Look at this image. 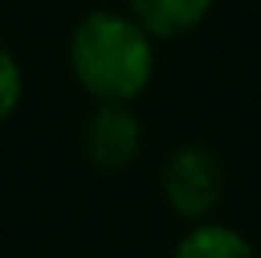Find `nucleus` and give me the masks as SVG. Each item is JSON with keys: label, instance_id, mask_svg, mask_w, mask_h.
<instances>
[{"label": "nucleus", "instance_id": "1", "mask_svg": "<svg viewBox=\"0 0 261 258\" xmlns=\"http://www.w3.org/2000/svg\"><path fill=\"white\" fill-rule=\"evenodd\" d=\"M72 80L95 103H129L155 76V38L129 12L95 8L68 34Z\"/></svg>", "mask_w": 261, "mask_h": 258}, {"label": "nucleus", "instance_id": "2", "mask_svg": "<svg viewBox=\"0 0 261 258\" xmlns=\"http://www.w3.org/2000/svg\"><path fill=\"white\" fill-rule=\"evenodd\" d=\"M159 190L163 201L174 217L186 224H201V220H216V209L227 190V171L216 148L201 145V140H186L163 159L159 167Z\"/></svg>", "mask_w": 261, "mask_h": 258}, {"label": "nucleus", "instance_id": "3", "mask_svg": "<svg viewBox=\"0 0 261 258\" xmlns=\"http://www.w3.org/2000/svg\"><path fill=\"white\" fill-rule=\"evenodd\" d=\"M84 156L98 171H125L144 148V122L129 103H95L84 122Z\"/></svg>", "mask_w": 261, "mask_h": 258}, {"label": "nucleus", "instance_id": "4", "mask_svg": "<svg viewBox=\"0 0 261 258\" xmlns=\"http://www.w3.org/2000/svg\"><path fill=\"white\" fill-rule=\"evenodd\" d=\"M216 0H129V15L151 38H178L204 23Z\"/></svg>", "mask_w": 261, "mask_h": 258}, {"label": "nucleus", "instance_id": "5", "mask_svg": "<svg viewBox=\"0 0 261 258\" xmlns=\"http://www.w3.org/2000/svg\"><path fill=\"white\" fill-rule=\"evenodd\" d=\"M170 258H261V254L239 228L223 224V220H201V224L186 228Z\"/></svg>", "mask_w": 261, "mask_h": 258}, {"label": "nucleus", "instance_id": "6", "mask_svg": "<svg viewBox=\"0 0 261 258\" xmlns=\"http://www.w3.org/2000/svg\"><path fill=\"white\" fill-rule=\"evenodd\" d=\"M23 87H27V80H23L19 57H15L8 46H0V126H4V122L19 110Z\"/></svg>", "mask_w": 261, "mask_h": 258}]
</instances>
